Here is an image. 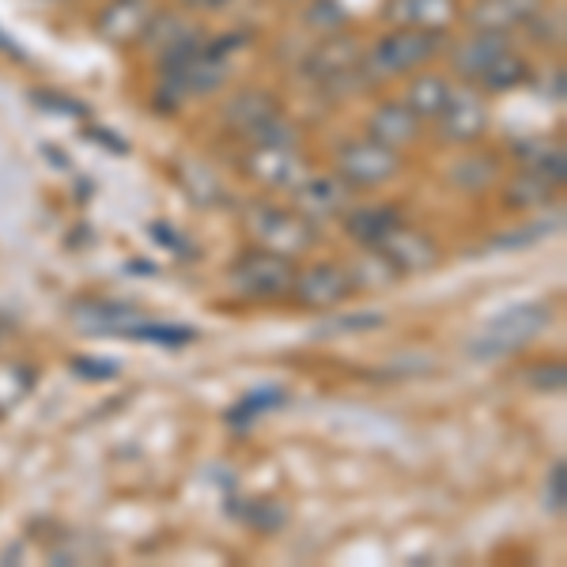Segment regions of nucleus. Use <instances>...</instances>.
Instances as JSON below:
<instances>
[{
	"label": "nucleus",
	"instance_id": "20e7f679",
	"mask_svg": "<svg viewBox=\"0 0 567 567\" xmlns=\"http://www.w3.org/2000/svg\"><path fill=\"white\" fill-rule=\"evenodd\" d=\"M435 34L432 31H420V27H401V31L386 34L374 50V65L382 72H413L420 69L424 61L435 58Z\"/></svg>",
	"mask_w": 567,
	"mask_h": 567
},
{
	"label": "nucleus",
	"instance_id": "2eb2a0df",
	"mask_svg": "<svg viewBox=\"0 0 567 567\" xmlns=\"http://www.w3.org/2000/svg\"><path fill=\"white\" fill-rule=\"evenodd\" d=\"M446 95H451V87L443 84L439 76H420L413 80V87H409V110H413L416 117H427V114H439L446 103Z\"/></svg>",
	"mask_w": 567,
	"mask_h": 567
},
{
	"label": "nucleus",
	"instance_id": "dca6fc26",
	"mask_svg": "<svg viewBox=\"0 0 567 567\" xmlns=\"http://www.w3.org/2000/svg\"><path fill=\"white\" fill-rule=\"evenodd\" d=\"M523 76H526V65H523V61H518L511 50H503L499 58L492 61V65L484 69L477 80H481L484 87H492V91H507V87H515Z\"/></svg>",
	"mask_w": 567,
	"mask_h": 567
},
{
	"label": "nucleus",
	"instance_id": "6e6552de",
	"mask_svg": "<svg viewBox=\"0 0 567 567\" xmlns=\"http://www.w3.org/2000/svg\"><path fill=\"white\" fill-rule=\"evenodd\" d=\"M416 133H420V117H416L409 106L386 103V106L374 110V117H371V136H374L379 144H386V148H398V144L416 141Z\"/></svg>",
	"mask_w": 567,
	"mask_h": 567
},
{
	"label": "nucleus",
	"instance_id": "7ed1b4c3",
	"mask_svg": "<svg viewBox=\"0 0 567 567\" xmlns=\"http://www.w3.org/2000/svg\"><path fill=\"white\" fill-rule=\"evenodd\" d=\"M337 167H341V182L371 189L398 175V152L379 144L374 136L371 141H352L341 148V163H337Z\"/></svg>",
	"mask_w": 567,
	"mask_h": 567
},
{
	"label": "nucleus",
	"instance_id": "39448f33",
	"mask_svg": "<svg viewBox=\"0 0 567 567\" xmlns=\"http://www.w3.org/2000/svg\"><path fill=\"white\" fill-rule=\"evenodd\" d=\"M254 235H258L261 246H269L272 254H284V258H288V254L310 246L315 227H310L303 216L284 213V208H261V213L254 216Z\"/></svg>",
	"mask_w": 567,
	"mask_h": 567
},
{
	"label": "nucleus",
	"instance_id": "9d476101",
	"mask_svg": "<svg viewBox=\"0 0 567 567\" xmlns=\"http://www.w3.org/2000/svg\"><path fill=\"white\" fill-rule=\"evenodd\" d=\"M390 12L398 16V23L432 31V27H443L454 16V0H393Z\"/></svg>",
	"mask_w": 567,
	"mask_h": 567
},
{
	"label": "nucleus",
	"instance_id": "ddd939ff",
	"mask_svg": "<svg viewBox=\"0 0 567 567\" xmlns=\"http://www.w3.org/2000/svg\"><path fill=\"white\" fill-rule=\"evenodd\" d=\"M503 50H507V45H503L499 34L481 31L477 39L462 45V53H458V58H454V65H458V69L465 72V76H481V72L488 69Z\"/></svg>",
	"mask_w": 567,
	"mask_h": 567
},
{
	"label": "nucleus",
	"instance_id": "a211bd4d",
	"mask_svg": "<svg viewBox=\"0 0 567 567\" xmlns=\"http://www.w3.org/2000/svg\"><path fill=\"white\" fill-rule=\"evenodd\" d=\"M548 507L564 511V465H556L553 477H548Z\"/></svg>",
	"mask_w": 567,
	"mask_h": 567
},
{
	"label": "nucleus",
	"instance_id": "423d86ee",
	"mask_svg": "<svg viewBox=\"0 0 567 567\" xmlns=\"http://www.w3.org/2000/svg\"><path fill=\"white\" fill-rule=\"evenodd\" d=\"M291 288L299 291V303L303 307H333L352 291V277L341 265H318L307 277H296Z\"/></svg>",
	"mask_w": 567,
	"mask_h": 567
},
{
	"label": "nucleus",
	"instance_id": "f8f14e48",
	"mask_svg": "<svg viewBox=\"0 0 567 567\" xmlns=\"http://www.w3.org/2000/svg\"><path fill=\"white\" fill-rule=\"evenodd\" d=\"M344 200V182L341 178H310L299 189V208L307 216H333Z\"/></svg>",
	"mask_w": 567,
	"mask_h": 567
},
{
	"label": "nucleus",
	"instance_id": "1a4fd4ad",
	"mask_svg": "<svg viewBox=\"0 0 567 567\" xmlns=\"http://www.w3.org/2000/svg\"><path fill=\"white\" fill-rule=\"evenodd\" d=\"M374 250H379L393 269H424V265L435 261L432 243L416 231H405V227H398V231H393L382 246H374Z\"/></svg>",
	"mask_w": 567,
	"mask_h": 567
},
{
	"label": "nucleus",
	"instance_id": "f3484780",
	"mask_svg": "<svg viewBox=\"0 0 567 567\" xmlns=\"http://www.w3.org/2000/svg\"><path fill=\"white\" fill-rule=\"evenodd\" d=\"M548 182L545 178H537L534 171H526L523 178L511 186V194H507V205H537V200H545L548 197Z\"/></svg>",
	"mask_w": 567,
	"mask_h": 567
},
{
	"label": "nucleus",
	"instance_id": "0eeeda50",
	"mask_svg": "<svg viewBox=\"0 0 567 567\" xmlns=\"http://www.w3.org/2000/svg\"><path fill=\"white\" fill-rule=\"evenodd\" d=\"M439 117H443V130L451 141H473V136L484 133V125H488V114H484V103L473 91H462V95H446L443 110H439Z\"/></svg>",
	"mask_w": 567,
	"mask_h": 567
},
{
	"label": "nucleus",
	"instance_id": "f257e3e1",
	"mask_svg": "<svg viewBox=\"0 0 567 567\" xmlns=\"http://www.w3.org/2000/svg\"><path fill=\"white\" fill-rule=\"evenodd\" d=\"M548 326V310L545 307H515L507 315L492 318L488 326L481 329V337L470 344L477 360H496V355H511L515 349L534 341L537 333Z\"/></svg>",
	"mask_w": 567,
	"mask_h": 567
},
{
	"label": "nucleus",
	"instance_id": "4468645a",
	"mask_svg": "<svg viewBox=\"0 0 567 567\" xmlns=\"http://www.w3.org/2000/svg\"><path fill=\"white\" fill-rule=\"evenodd\" d=\"M537 8V0H481V8H477V20L488 27H511V23H518V20H526L529 12Z\"/></svg>",
	"mask_w": 567,
	"mask_h": 567
},
{
	"label": "nucleus",
	"instance_id": "f03ea898",
	"mask_svg": "<svg viewBox=\"0 0 567 567\" xmlns=\"http://www.w3.org/2000/svg\"><path fill=\"white\" fill-rule=\"evenodd\" d=\"M231 280H235V288L250 299H277L284 291H291L296 269H291V261L284 258V254L269 250V254H250V258H243L231 269Z\"/></svg>",
	"mask_w": 567,
	"mask_h": 567
},
{
	"label": "nucleus",
	"instance_id": "9b49d317",
	"mask_svg": "<svg viewBox=\"0 0 567 567\" xmlns=\"http://www.w3.org/2000/svg\"><path fill=\"white\" fill-rule=\"evenodd\" d=\"M398 227H401V216L390 213V208H360L355 216H349L352 239H360L368 246H382Z\"/></svg>",
	"mask_w": 567,
	"mask_h": 567
}]
</instances>
